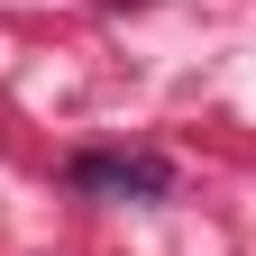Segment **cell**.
I'll return each instance as SVG.
<instances>
[{
    "mask_svg": "<svg viewBox=\"0 0 256 256\" xmlns=\"http://www.w3.org/2000/svg\"><path fill=\"white\" fill-rule=\"evenodd\" d=\"M74 183L82 192H119V202H165V192H174V165H165V156H82Z\"/></svg>",
    "mask_w": 256,
    "mask_h": 256,
    "instance_id": "1",
    "label": "cell"
}]
</instances>
